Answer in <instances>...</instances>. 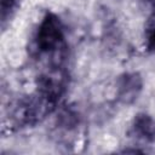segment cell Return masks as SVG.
<instances>
[{
    "label": "cell",
    "instance_id": "obj_1",
    "mask_svg": "<svg viewBox=\"0 0 155 155\" xmlns=\"http://www.w3.org/2000/svg\"><path fill=\"white\" fill-rule=\"evenodd\" d=\"M64 45V28L59 17L47 12L35 34V47L39 54L52 53Z\"/></svg>",
    "mask_w": 155,
    "mask_h": 155
},
{
    "label": "cell",
    "instance_id": "obj_2",
    "mask_svg": "<svg viewBox=\"0 0 155 155\" xmlns=\"http://www.w3.org/2000/svg\"><path fill=\"white\" fill-rule=\"evenodd\" d=\"M143 88V80L138 73H125L117 79L116 97L124 104L133 103Z\"/></svg>",
    "mask_w": 155,
    "mask_h": 155
},
{
    "label": "cell",
    "instance_id": "obj_3",
    "mask_svg": "<svg viewBox=\"0 0 155 155\" xmlns=\"http://www.w3.org/2000/svg\"><path fill=\"white\" fill-rule=\"evenodd\" d=\"M133 132L145 140L155 139V120L148 114L140 113L133 120Z\"/></svg>",
    "mask_w": 155,
    "mask_h": 155
},
{
    "label": "cell",
    "instance_id": "obj_4",
    "mask_svg": "<svg viewBox=\"0 0 155 155\" xmlns=\"http://www.w3.org/2000/svg\"><path fill=\"white\" fill-rule=\"evenodd\" d=\"M16 0H0V16L2 22L11 16L13 8L16 7Z\"/></svg>",
    "mask_w": 155,
    "mask_h": 155
},
{
    "label": "cell",
    "instance_id": "obj_5",
    "mask_svg": "<svg viewBox=\"0 0 155 155\" xmlns=\"http://www.w3.org/2000/svg\"><path fill=\"white\" fill-rule=\"evenodd\" d=\"M147 48L150 52L155 51V27L151 29L149 36H148V42H147Z\"/></svg>",
    "mask_w": 155,
    "mask_h": 155
},
{
    "label": "cell",
    "instance_id": "obj_6",
    "mask_svg": "<svg viewBox=\"0 0 155 155\" xmlns=\"http://www.w3.org/2000/svg\"><path fill=\"white\" fill-rule=\"evenodd\" d=\"M147 1H148L149 4H151V5H153V6L155 7V0H147Z\"/></svg>",
    "mask_w": 155,
    "mask_h": 155
}]
</instances>
